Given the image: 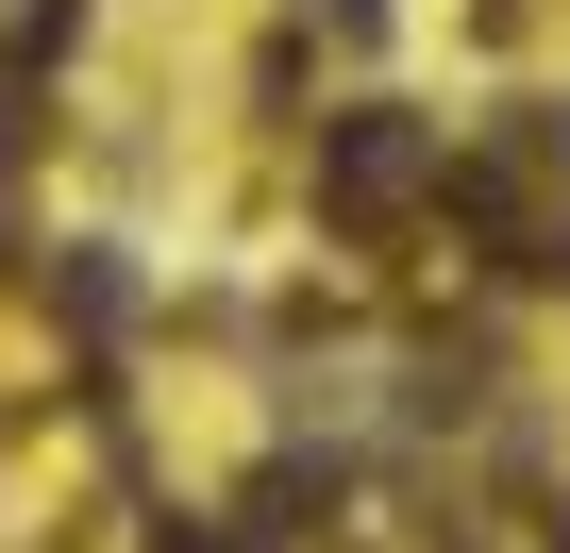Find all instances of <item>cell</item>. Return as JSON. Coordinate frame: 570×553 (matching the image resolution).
Returning a JSON list of instances; mask_svg holds the SVG:
<instances>
[{
    "label": "cell",
    "mask_w": 570,
    "mask_h": 553,
    "mask_svg": "<svg viewBox=\"0 0 570 553\" xmlns=\"http://www.w3.org/2000/svg\"><path fill=\"white\" fill-rule=\"evenodd\" d=\"M403 185H420V135H403V118H353V135H336V201H353V218H386Z\"/></svg>",
    "instance_id": "cell-1"
}]
</instances>
